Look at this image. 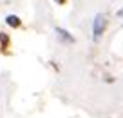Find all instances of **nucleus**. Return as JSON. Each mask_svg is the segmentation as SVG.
Instances as JSON below:
<instances>
[{
    "mask_svg": "<svg viewBox=\"0 0 123 118\" xmlns=\"http://www.w3.org/2000/svg\"><path fill=\"white\" fill-rule=\"evenodd\" d=\"M105 27H107V18H105V15H96V18H94V42H98L100 40V36L103 35Z\"/></svg>",
    "mask_w": 123,
    "mask_h": 118,
    "instance_id": "f257e3e1",
    "label": "nucleus"
},
{
    "mask_svg": "<svg viewBox=\"0 0 123 118\" xmlns=\"http://www.w3.org/2000/svg\"><path fill=\"white\" fill-rule=\"evenodd\" d=\"M9 46H11V38H9L7 33L0 31V53H7Z\"/></svg>",
    "mask_w": 123,
    "mask_h": 118,
    "instance_id": "f03ea898",
    "label": "nucleus"
},
{
    "mask_svg": "<svg viewBox=\"0 0 123 118\" xmlns=\"http://www.w3.org/2000/svg\"><path fill=\"white\" fill-rule=\"evenodd\" d=\"M6 22H7V26L15 27V29L22 27V20H20V18H18L16 15H7V16H6Z\"/></svg>",
    "mask_w": 123,
    "mask_h": 118,
    "instance_id": "7ed1b4c3",
    "label": "nucleus"
},
{
    "mask_svg": "<svg viewBox=\"0 0 123 118\" xmlns=\"http://www.w3.org/2000/svg\"><path fill=\"white\" fill-rule=\"evenodd\" d=\"M56 33L60 35V38H62V40H65V42H73V36H69V33H67L65 29L58 27V29H56Z\"/></svg>",
    "mask_w": 123,
    "mask_h": 118,
    "instance_id": "20e7f679",
    "label": "nucleus"
},
{
    "mask_svg": "<svg viewBox=\"0 0 123 118\" xmlns=\"http://www.w3.org/2000/svg\"><path fill=\"white\" fill-rule=\"evenodd\" d=\"M54 2H58L60 6H63V4H67V0H54Z\"/></svg>",
    "mask_w": 123,
    "mask_h": 118,
    "instance_id": "39448f33",
    "label": "nucleus"
}]
</instances>
